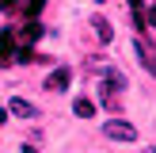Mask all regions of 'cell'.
Listing matches in <instances>:
<instances>
[{"label":"cell","instance_id":"1","mask_svg":"<svg viewBox=\"0 0 156 153\" xmlns=\"http://www.w3.org/2000/svg\"><path fill=\"white\" fill-rule=\"evenodd\" d=\"M103 138H111V142H137V126L126 119H107L103 122Z\"/></svg>","mask_w":156,"mask_h":153},{"label":"cell","instance_id":"2","mask_svg":"<svg viewBox=\"0 0 156 153\" xmlns=\"http://www.w3.org/2000/svg\"><path fill=\"white\" fill-rule=\"evenodd\" d=\"M12 61H15V31L4 27L0 31V69H8Z\"/></svg>","mask_w":156,"mask_h":153},{"label":"cell","instance_id":"3","mask_svg":"<svg viewBox=\"0 0 156 153\" xmlns=\"http://www.w3.org/2000/svg\"><path fill=\"white\" fill-rule=\"evenodd\" d=\"M8 115H15V119H38V107L30 99H23V96H12L8 99Z\"/></svg>","mask_w":156,"mask_h":153},{"label":"cell","instance_id":"4","mask_svg":"<svg viewBox=\"0 0 156 153\" xmlns=\"http://www.w3.org/2000/svg\"><path fill=\"white\" fill-rule=\"evenodd\" d=\"M69 80H73V73H69V69H53V73L46 76L42 88H46V92H65V88H69Z\"/></svg>","mask_w":156,"mask_h":153},{"label":"cell","instance_id":"5","mask_svg":"<svg viewBox=\"0 0 156 153\" xmlns=\"http://www.w3.org/2000/svg\"><path fill=\"white\" fill-rule=\"evenodd\" d=\"M91 27H95L99 42H103V46H111V38H114V27H111V19H107V15H91Z\"/></svg>","mask_w":156,"mask_h":153},{"label":"cell","instance_id":"6","mask_svg":"<svg viewBox=\"0 0 156 153\" xmlns=\"http://www.w3.org/2000/svg\"><path fill=\"white\" fill-rule=\"evenodd\" d=\"M73 115L76 119H91V115H95V103H91V99H73Z\"/></svg>","mask_w":156,"mask_h":153},{"label":"cell","instance_id":"7","mask_svg":"<svg viewBox=\"0 0 156 153\" xmlns=\"http://www.w3.org/2000/svg\"><path fill=\"white\" fill-rule=\"evenodd\" d=\"M42 4H46V0H27V8H23V15H27V19H38V12H42Z\"/></svg>","mask_w":156,"mask_h":153},{"label":"cell","instance_id":"8","mask_svg":"<svg viewBox=\"0 0 156 153\" xmlns=\"http://www.w3.org/2000/svg\"><path fill=\"white\" fill-rule=\"evenodd\" d=\"M141 15H145V23H149V27H156V4L149 8V12H141Z\"/></svg>","mask_w":156,"mask_h":153},{"label":"cell","instance_id":"9","mask_svg":"<svg viewBox=\"0 0 156 153\" xmlns=\"http://www.w3.org/2000/svg\"><path fill=\"white\" fill-rule=\"evenodd\" d=\"M141 4H145V0H129V8H133V15H141V12H145Z\"/></svg>","mask_w":156,"mask_h":153},{"label":"cell","instance_id":"10","mask_svg":"<svg viewBox=\"0 0 156 153\" xmlns=\"http://www.w3.org/2000/svg\"><path fill=\"white\" fill-rule=\"evenodd\" d=\"M23 153H38V149H34V145H23Z\"/></svg>","mask_w":156,"mask_h":153},{"label":"cell","instance_id":"11","mask_svg":"<svg viewBox=\"0 0 156 153\" xmlns=\"http://www.w3.org/2000/svg\"><path fill=\"white\" fill-rule=\"evenodd\" d=\"M0 4H4V8H12V4H15V0H0Z\"/></svg>","mask_w":156,"mask_h":153},{"label":"cell","instance_id":"12","mask_svg":"<svg viewBox=\"0 0 156 153\" xmlns=\"http://www.w3.org/2000/svg\"><path fill=\"white\" fill-rule=\"evenodd\" d=\"M95 4H103V0H95Z\"/></svg>","mask_w":156,"mask_h":153}]
</instances>
